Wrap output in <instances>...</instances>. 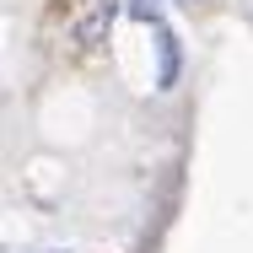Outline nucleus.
Returning a JSON list of instances; mask_svg holds the SVG:
<instances>
[{"label":"nucleus","instance_id":"nucleus-2","mask_svg":"<svg viewBox=\"0 0 253 253\" xmlns=\"http://www.w3.org/2000/svg\"><path fill=\"white\" fill-rule=\"evenodd\" d=\"M119 22H124V0H86L76 11V22H70V43L81 54H97V49H108Z\"/></svg>","mask_w":253,"mask_h":253},{"label":"nucleus","instance_id":"nucleus-4","mask_svg":"<svg viewBox=\"0 0 253 253\" xmlns=\"http://www.w3.org/2000/svg\"><path fill=\"white\" fill-rule=\"evenodd\" d=\"M172 5H183V11H200L205 0H172Z\"/></svg>","mask_w":253,"mask_h":253},{"label":"nucleus","instance_id":"nucleus-1","mask_svg":"<svg viewBox=\"0 0 253 253\" xmlns=\"http://www.w3.org/2000/svg\"><path fill=\"white\" fill-rule=\"evenodd\" d=\"M183 70H189V43L172 22L151 27V92L156 97H172L183 86Z\"/></svg>","mask_w":253,"mask_h":253},{"label":"nucleus","instance_id":"nucleus-3","mask_svg":"<svg viewBox=\"0 0 253 253\" xmlns=\"http://www.w3.org/2000/svg\"><path fill=\"white\" fill-rule=\"evenodd\" d=\"M124 22L129 27H162V22H172V0H124Z\"/></svg>","mask_w":253,"mask_h":253}]
</instances>
